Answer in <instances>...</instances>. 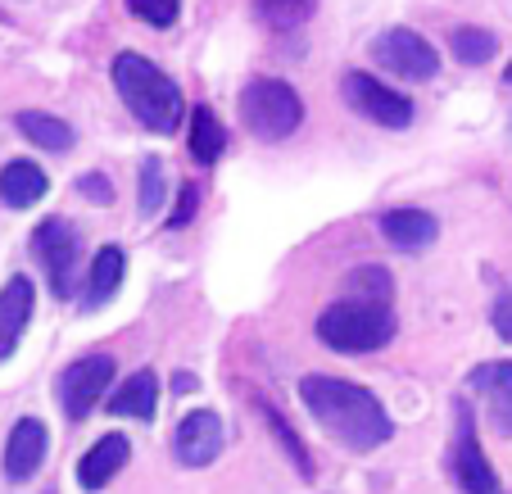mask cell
<instances>
[{
  "label": "cell",
  "mask_w": 512,
  "mask_h": 494,
  "mask_svg": "<svg viewBox=\"0 0 512 494\" xmlns=\"http://www.w3.org/2000/svg\"><path fill=\"white\" fill-rule=\"evenodd\" d=\"M127 454H132L127 436L96 440V445L82 454V463H78V485H82V490H105V485L127 467Z\"/></svg>",
  "instance_id": "4fadbf2b"
},
{
  "label": "cell",
  "mask_w": 512,
  "mask_h": 494,
  "mask_svg": "<svg viewBox=\"0 0 512 494\" xmlns=\"http://www.w3.org/2000/svg\"><path fill=\"white\" fill-rule=\"evenodd\" d=\"M155 404H159V377L150 368H141L114 390L109 413L114 417H155Z\"/></svg>",
  "instance_id": "2e32d148"
},
{
  "label": "cell",
  "mask_w": 512,
  "mask_h": 494,
  "mask_svg": "<svg viewBox=\"0 0 512 494\" xmlns=\"http://www.w3.org/2000/svg\"><path fill=\"white\" fill-rule=\"evenodd\" d=\"M508 87H512V64H508Z\"/></svg>",
  "instance_id": "4dcf8cb0"
},
{
  "label": "cell",
  "mask_w": 512,
  "mask_h": 494,
  "mask_svg": "<svg viewBox=\"0 0 512 494\" xmlns=\"http://www.w3.org/2000/svg\"><path fill=\"white\" fill-rule=\"evenodd\" d=\"M46 494H55V490H46Z\"/></svg>",
  "instance_id": "1f68e13d"
},
{
  "label": "cell",
  "mask_w": 512,
  "mask_h": 494,
  "mask_svg": "<svg viewBox=\"0 0 512 494\" xmlns=\"http://www.w3.org/2000/svg\"><path fill=\"white\" fill-rule=\"evenodd\" d=\"M241 123L250 127L254 141H286L300 132L304 123V100L300 91L281 78H254L241 91Z\"/></svg>",
  "instance_id": "277c9868"
},
{
  "label": "cell",
  "mask_w": 512,
  "mask_h": 494,
  "mask_svg": "<svg viewBox=\"0 0 512 494\" xmlns=\"http://www.w3.org/2000/svg\"><path fill=\"white\" fill-rule=\"evenodd\" d=\"M186 146H191V155L200 159V164H218V159H223L227 132H223V123L213 118L209 105L191 109V132H186Z\"/></svg>",
  "instance_id": "d6986e66"
},
{
  "label": "cell",
  "mask_w": 512,
  "mask_h": 494,
  "mask_svg": "<svg viewBox=\"0 0 512 494\" xmlns=\"http://www.w3.org/2000/svg\"><path fill=\"white\" fill-rule=\"evenodd\" d=\"M78 191L87 195L91 204H109V200H114V186H109V177H100V173L78 177Z\"/></svg>",
  "instance_id": "83f0119b"
},
{
  "label": "cell",
  "mask_w": 512,
  "mask_h": 494,
  "mask_svg": "<svg viewBox=\"0 0 512 494\" xmlns=\"http://www.w3.org/2000/svg\"><path fill=\"white\" fill-rule=\"evenodd\" d=\"M395 309L390 300H372V295H349V300L331 304L318 318V340L336 354H372L395 340Z\"/></svg>",
  "instance_id": "3957f363"
},
{
  "label": "cell",
  "mask_w": 512,
  "mask_h": 494,
  "mask_svg": "<svg viewBox=\"0 0 512 494\" xmlns=\"http://www.w3.org/2000/svg\"><path fill=\"white\" fill-rule=\"evenodd\" d=\"M195 204H200V191H195V186L186 182V186H182V200H177L173 218H168V227H173V232H182V227L195 218Z\"/></svg>",
  "instance_id": "4316f807"
},
{
  "label": "cell",
  "mask_w": 512,
  "mask_h": 494,
  "mask_svg": "<svg viewBox=\"0 0 512 494\" xmlns=\"http://www.w3.org/2000/svg\"><path fill=\"white\" fill-rule=\"evenodd\" d=\"M254 10H259V19L268 23V28L290 32V28H304V23L313 19L318 0H254Z\"/></svg>",
  "instance_id": "7402d4cb"
},
{
  "label": "cell",
  "mask_w": 512,
  "mask_h": 494,
  "mask_svg": "<svg viewBox=\"0 0 512 494\" xmlns=\"http://www.w3.org/2000/svg\"><path fill=\"white\" fill-rule=\"evenodd\" d=\"M300 395H304V404H309V413L318 417V427L327 431V436H336L345 449L363 454V449H377L395 436L390 413L381 408V399L368 395L363 386H349V381H340V377L313 372V377L300 381Z\"/></svg>",
  "instance_id": "6da1fadb"
},
{
  "label": "cell",
  "mask_w": 512,
  "mask_h": 494,
  "mask_svg": "<svg viewBox=\"0 0 512 494\" xmlns=\"http://www.w3.org/2000/svg\"><path fill=\"white\" fill-rule=\"evenodd\" d=\"M173 390H177V395H186V390H195V377H191V372H177V377H173Z\"/></svg>",
  "instance_id": "f546056e"
},
{
  "label": "cell",
  "mask_w": 512,
  "mask_h": 494,
  "mask_svg": "<svg viewBox=\"0 0 512 494\" xmlns=\"http://www.w3.org/2000/svg\"><path fill=\"white\" fill-rule=\"evenodd\" d=\"M46 173H41L32 159H14V164L0 168V200L10 204V209H28L46 195Z\"/></svg>",
  "instance_id": "9a60e30c"
},
{
  "label": "cell",
  "mask_w": 512,
  "mask_h": 494,
  "mask_svg": "<svg viewBox=\"0 0 512 494\" xmlns=\"http://www.w3.org/2000/svg\"><path fill=\"white\" fill-rule=\"evenodd\" d=\"M32 304H37V291H32L28 277H10L5 291H0V363L14 354L23 327L32 322Z\"/></svg>",
  "instance_id": "7c38bea8"
},
{
  "label": "cell",
  "mask_w": 512,
  "mask_h": 494,
  "mask_svg": "<svg viewBox=\"0 0 512 494\" xmlns=\"http://www.w3.org/2000/svg\"><path fill=\"white\" fill-rule=\"evenodd\" d=\"M114 87H118V96H123V105L132 109L136 123H145L159 136L177 132V123H182V91H177V82L168 78L159 64L123 50V55L114 59Z\"/></svg>",
  "instance_id": "7a4b0ae2"
},
{
  "label": "cell",
  "mask_w": 512,
  "mask_h": 494,
  "mask_svg": "<svg viewBox=\"0 0 512 494\" xmlns=\"http://www.w3.org/2000/svg\"><path fill=\"white\" fill-rule=\"evenodd\" d=\"M381 236H386L395 250L417 254V250H426V245L440 236V223H435L426 209H390V214L381 218Z\"/></svg>",
  "instance_id": "5bb4252c"
},
{
  "label": "cell",
  "mask_w": 512,
  "mask_h": 494,
  "mask_svg": "<svg viewBox=\"0 0 512 494\" xmlns=\"http://www.w3.org/2000/svg\"><path fill=\"white\" fill-rule=\"evenodd\" d=\"M123 268H127V259L118 245L96 250V263H91V277H87V309H100V304L123 286Z\"/></svg>",
  "instance_id": "ffe728a7"
},
{
  "label": "cell",
  "mask_w": 512,
  "mask_h": 494,
  "mask_svg": "<svg viewBox=\"0 0 512 494\" xmlns=\"http://www.w3.org/2000/svg\"><path fill=\"white\" fill-rule=\"evenodd\" d=\"M173 454L182 467H209L223 454V417L213 408H195L191 417H182V427L173 436Z\"/></svg>",
  "instance_id": "9c48e42d"
},
{
  "label": "cell",
  "mask_w": 512,
  "mask_h": 494,
  "mask_svg": "<svg viewBox=\"0 0 512 494\" xmlns=\"http://www.w3.org/2000/svg\"><path fill=\"white\" fill-rule=\"evenodd\" d=\"M345 100L349 109H358V114L368 118V123L377 127H390V132H399V127L413 123V100L399 96L395 87H386V82L368 78V73H345Z\"/></svg>",
  "instance_id": "52a82bcc"
},
{
  "label": "cell",
  "mask_w": 512,
  "mask_h": 494,
  "mask_svg": "<svg viewBox=\"0 0 512 494\" xmlns=\"http://www.w3.org/2000/svg\"><path fill=\"white\" fill-rule=\"evenodd\" d=\"M472 386L494 399V422L512 440V363H485V368H476Z\"/></svg>",
  "instance_id": "e0dca14e"
},
{
  "label": "cell",
  "mask_w": 512,
  "mask_h": 494,
  "mask_svg": "<svg viewBox=\"0 0 512 494\" xmlns=\"http://www.w3.org/2000/svg\"><path fill=\"white\" fill-rule=\"evenodd\" d=\"M372 55H377L381 68H390V73L404 82H426L440 73L435 46L413 28H386L377 41H372Z\"/></svg>",
  "instance_id": "8992f818"
},
{
  "label": "cell",
  "mask_w": 512,
  "mask_h": 494,
  "mask_svg": "<svg viewBox=\"0 0 512 494\" xmlns=\"http://www.w3.org/2000/svg\"><path fill=\"white\" fill-rule=\"evenodd\" d=\"M349 291H363V295H372V300H390V277H386V268H358V272H349Z\"/></svg>",
  "instance_id": "484cf974"
},
{
  "label": "cell",
  "mask_w": 512,
  "mask_h": 494,
  "mask_svg": "<svg viewBox=\"0 0 512 494\" xmlns=\"http://www.w3.org/2000/svg\"><path fill=\"white\" fill-rule=\"evenodd\" d=\"M127 10L150 28H173L177 14H182V0H127Z\"/></svg>",
  "instance_id": "d4e9b609"
},
{
  "label": "cell",
  "mask_w": 512,
  "mask_h": 494,
  "mask_svg": "<svg viewBox=\"0 0 512 494\" xmlns=\"http://www.w3.org/2000/svg\"><path fill=\"white\" fill-rule=\"evenodd\" d=\"M494 331H499V340H512V291L494 304Z\"/></svg>",
  "instance_id": "f1b7e54d"
},
{
  "label": "cell",
  "mask_w": 512,
  "mask_h": 494,
  "mask_svg": "<svg viewBox=\"0 0 512 494\" xmlns=\"http://www.w3.org/2000/svg\"><path fill=\"white\" fill-rule=\"evenodd\" d=\"M454 476L463 485V494H503L494 467L485 463L481 445H476V431L467 422V413L458 417V436H454Z\"/></svg>",
  "instance_id": "30bf717a"
},
{
  "label": "cell",
  "mask_w": 512,
  "mask_h": 494,
  "mask_svg": "<svg viewBox=\"0 0 512 494\" xmlns=\"http://www.w3.org/2000/svg\"><path fill=\"white\" fill-rule=\"evenodd\" d=\"M109 381H114V359H109V354H87V359L73 363V368L59 377V404H64L68 422L91 417V408L100 404Z\"/></svg>",
  "instance_id": "ba28073f"
},
{
  "label": "cell",
  "mask_w": 512,
  "mask_h": 494,
  "mask_svg": "<svg viewBox=\"0 0 512 494\" xmlns=\"http://www.w3.org/2000/svg\"><path fill=\"white\" fill-rule=\"evenodd\" d=\"M136 191H141V218H155L159 204L168 200V177H164V164L159 159H145L141 164V177H136Z\"/></svg>",
  "instance_id": "cb8c5ba5"
},
{
  "label": "cell",
  "mask_w": 512,
  "mask_h": 494,
  "mask_svg": "<svg viewBox=\"0 0 512 494\" xmlns=\"http://www.w3.org/2000/svg\"><path fill=\"white\" fill-rule=\"evenodd\" d=\"M46 449H50V436H46V427H41L37 417L14 422L10 440H5V476H10V481H28V476H37V467L46 463Z\"/></svg>",
  "instance_id": "8fae6325"
},
{
  "label": "cell",
  "mask_w": 512,
  "mask_h": 494,
  "mask_svg": "<svg viewBox=\"0 0 512 494\" xmlns=\"http://www.w3.org/2000/svg\"><path fill=\"white\" fill-rule=\"evenodd\" d=\"M14 123H19V132L28 136L32 146H41V150H68V146H73V127H68L64 118H55V114H37V109H23Z\"/></svg>",
  "instance_id": "44dd1931"
},
{
  "label": "cell",
  "mask_w": 512,
  "mask_h": 494,
  "mask_svg": "<svg viewBox=\"0 0 512 494\" xmlns=\"http://www.w3.org/2000/svg\"><path fill=\"white\" fill-rule=\"evenodd\" d=\"M32 250H37L41 268L50 277V291L59 300L73 295V268H78V254H82V236L78 227L68 223V218H46V223L32 232Z\"/></svg>",
  "instance_id": "5b68a950"
},
{
  "label": "cell",
  "mask_w": 512,
  "mask_h": 494,
  "mask_svg": "<svg viewBox=\"0 0 512 494\" xmlns=\"http://www.w3.org/2000/svg\"><path fill=\"white\" fill-rule=\"evenodd\" d=\"M449 50H454L458 64H490L494 50H499V41H494V32L485 28H454V37H449Z\"/></svg>",
  "instance_id": "603a6c76"
},
{
  "label": "cell",
  "mask_w": 512,
  "mask_h": 494,
  "mask_svg": "<svg viewBox=\"0 0 512 494\" xmlns=\"http://www.w3.org/2000/svg\"><path fill=\"white\" fill-rule=\"evenodd\" d=\"M254 404H259V413H263V422H268V431L277 436V445H281V454L295 463V472L304 476V481H313V458H309V449H304V440H300V431L290 427L286 417H281V408L272 404V399H263V395H254Z\"/></svg>",
  "instance_id": "ac0fdd59"
}]
</instances>
